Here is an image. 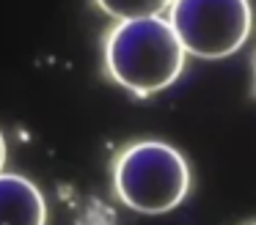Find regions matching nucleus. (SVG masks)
<instances>
[{
    "label": "nucleus",
    "instance_id": "f257e3e1",
    "mask_svg": "<svg viewBox=\"0 0 256 225\" xmlns=\"http://www.w3.org/2000/svg\"><path fill=\"white\" fill-rule=\"evenodd\" d=\"M182 41L162 16L118 19L105 38V69L122 88L149 96L166 91L184 69Z\"/></svg>",
    "mask_w": 256,
    "mask_h": 225
},
{
    "label": "nucleus",
    "instance_id": "f03ea898",
    "mask_svg": "<svg viewBox=\"0 0 256 225\" xmlns=\"http://www.w3.org/2000/svg\"><path fill=\"white\" fill-rule=\"evenodd\" d=\"M113 190L132 212L166 214L188 198L190 165L162 140L132 143L113 165Z\"/></svg>",
    "mask_w": 256,
    "mask_h": 225
},
{
    "label": "nucleus",
    "instance_id": "7ed1b4c3",
    "mask_svg": "<svg viewBox=\"0 0 256 225\" xmlns=\"http://www.w3.org/2000/svg\"><path fill=\"white\" fill-rule=\"evenodd\" d=\"M168 22L188 55L218 60L234 55L248 41L254 5L250 0H174Z\"/></svg>",
    "mask_w": 256,
    "mask_h": 225
},
{
    "label": "nucleus",
    "instance_id": "20e7f679",
    "mask_svg": "<svg viewBox=\"0 0 256 225\" xmlns=\"http://www.w3.org/2000/svg\"><path fill=\"white\" fill-rule=\"evenodd\" d=\"M0 225H47V201L30 179L0 170Z\"/></svg>",
    "mask_w": 256,
    "mask_h": 225
},
{
    "label": "nucleus",
    "instance_id": "39448f33",
    "mask_svg": "<svg viewBox=\"0 0 256 225\" xmlns=\"http://www.w3.org/2000/svg\"><path fill=\"white\" fill-rule=\"evenodd\" d=\"M113 19H140V16H162L174 0H94Z\"/></svg>",
    "mask_w": 256,
    "mask_h": 225
},
{
    "label": "nucleus",
    "instance_id": "423d86ee",
    "mask_svg": "<svg viewBox=\"0 0 256 225\" xmlns=\"http://www.w3.org/2000/svg\"><path fill=\"white\" fill-rule=\"evenodd\" d=\"M3 165H6V137L0 132V170H3Z\"/></svg>",
    "mask_w": 256,
    "mask_h": 225
},
{
    "label": "nucleus",
    "instance_id": "0eeeda50",
    "mask_svg": "<svg viewBox=\"0 0 256 225\" xmlns=\"http://www.w3.org/2000/svg\"><path fill=\"white\" fill-rule=\"evenodd\" d=\"M254 225H256V223H254Z\"/></svg>",
    "mask_w": 256,
    "mask_h": 225
}]
</instances>
